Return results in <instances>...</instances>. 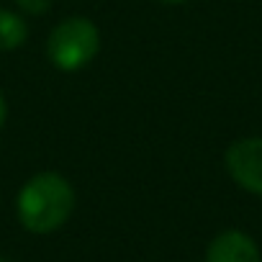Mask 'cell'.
Returning <instances> with one entry per match:
<instances>
[{
  "label": "cell",
  "instance_id": "obj_9",
  "mask_svg": "<svg viewBox=\"0 0 262 262\" xmlns=\"http://www.w3.org/2000/svg\"><path fill=\"white\" fill-rule=\"evenodd\" d=\"M0 262H6V259H0Z\"/></svg>",
  "mask_w": 262,
  "mask_h": 262
},
{
  "label": "cell",
  "instance_id": "obj_8",
  "mask_svg": "<svg viewBox=\"0 0 262 262\" xmlns=\"http://www.w3.org/2000/svg\"><path fill=\"white\" fill-rule=\"evenodd\" d=\"M160 3H165V6H180V3H185V0H160Z\"/></svg>",
  "mask_w": 262,
  "mask_h": 262
},
{
  "label": "cell",
  "instance_id": "obj_5",
  "mask_svg": "<svg viewBox=\"0 0 262 262\" xmlns=\"http://www.w3.org/2000/svg\"><path fill=\"white\" fill-rule=\"evenodd\" d=\"M26 36H29V29L21 21V16H16L13 11L0 8V49L3 52L18 49L26 41Z\"/></svg>",
  "mask_w": 262,
  "mask_h": 262
},
{
  "label": "cell",
  "instance_id": "obj_3",
  "mask_svg": "<svg viewBox=\"0 0 262 262\" xmlns=\"http://www.w3.org/2000/svg\"><path fill=\"white\" fill-rule=\"evenodd\" d=\"M224 165L236 185L262 195V137L234 142L224 155Z\"/></svg>",
  "mask_w": 262,
  "mask_h": 262
},
{
  "label": "cell",
  "instance_id": "obj_2",
  "mask_svg": "<svg viewBox=\"0 0 262 262\" xmlns=\"http://www.w3.org/2000/svg\"><path fill=\"white\" fill-rule=\"evenodd\" d=\"M100 49V34L88 18H67L49 34L47 54L57 70H82L95 59Z\"/></svg>",
  "mask_w": 262,
  "mask_h": 262
},
{
  "label": "cell",
  "instance_id": "obj_7",
  "mask_svg": "<svg viewBox=\"0 0 262 262\" xmlns=\"http://www.w3.org/2000/svg\"><path fill=\"white\" fill-rule=\"evenodd\" d=\"M3 121H6V98L0 93V126H3Z\"/></svg>",
  "mask_w": 262,
  "mask_h": 262
},
{
  "label": "cell",
  "instance_id": "obj_1",
  "mask_svg": "<svg viewBox=\"0 0 262 262\" xmlns=\"http://www.w3.org/2000/svg\"><path fill=\"white\" fill-rule=\"evenodd\" d=\"M75 208L72 185L57 172L34 175L18 193V219L31 234L57 231Z\"/></svg>",
  "mask_w": 262,
  "mask_h": 262
},
{
  "label": "cell",
  "instance_id": "obj_6",
  "mask_svg": "<svg viewBox=\"0 0 262 262\" xmlns=\"http://www.w3.org/2000/svg\"><path fill=\"white\" fill-rule=\"evenodd\" d=\"M16 3L21 6V11L36 16V13H47L49 6H52V0H16Z\"/></svg>",
  "mask_w": 262,
  "mask_h": 262
},
{
  "label": "cell",
  "instance_id": "obj_4",
  "mask_svg": "<svg viewBox=\"0 0 262 262\" xmlns=\"http://www.w3.org/2000/svg\"><path fill=\"white\" fill-rule=\"evenodd\" d=\"M206 262H262L257 244L242 231L219 234L206 252Z\"/></svg>",
  "mask_w": 262,
  "mask_h": 262
}]
</instances>
